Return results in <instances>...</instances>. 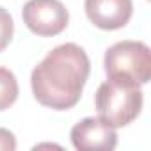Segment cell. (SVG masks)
I'll use <instances>...</instances> for the list:
<instances>
[{"mask_svg":"<svg viewBox=\"0 0 151 151\" xmlns=\"http://www.w3.org/2000/svg\"><path fill=\"white\" fill-rule=\"evenodd\" d=\"M91 71L84 48L66 43L53 48L32 71L34 98L50 109L68 110L78 103Z\"/></svg>","mask_w":151,"mask_h":151,"instance_id":"cell-1","label":"cell"},{"mask_svg":"<svg viewBox=\"0 0 151 151\" xmlns=\"http://www.w3.org/2000/svg\"><path fill=\"white\" fill-rule=\"evenodd\" d=\"M142 109L140 86L109 78L96 91V110L101 121L112 128L130 124Z\"/></svg>","mask_w":151,"mask_h":151,"instance_id":"cell-2","label":"cell"},{"mask_svg":"<svg viewBox=\"0 0 151 151\" xmlns=\"http://www.w3.org/2000/svg\"><path fill=\"white\" fill-rule=\"evenodd\" d=\"M109 78L144 86L151 77V52L142 41H119L105 53Z\"/></svg>","mask_w":151,"mask_h":151,"instance_id":"cell-3","label":"cell"},{"mask_svg":"<svg viewBox=\"0 0 151 151\" xmlns=\"http://www.w3.org/2000/svg\"><path fill=\"white\" fill-rule=\"evenodd\" d=\"M22 16L29 30L43 37L60 34L69 22L68 9L60 0H29Z\"/></svg>","mask_w":151,"mask_h":151,"instance_id":"cell-4","label":"cell"},{"mask_svg":"<svg viewBox=\"0 0 151 151\" xmlns=\"http://www.w3.org/2000/svg\"><path fill=\"white\" fill-rule=\"evenodd\" d=\"M71 142L80 151H110L117 146V133L100 117H86L71 128Z\"/></svg>","mask_w":151,"mask_h":151,"instance_id":"cell-5","label":"cell"},{"mask_svg":"<svg viewBox=\"0 0 151 151\" xmlns=\"http://www.w3.org/2000/svg\"><path fill=\"white\" fill-rule=\"evenodd\" d=\"M87 18L103 30L124 27L133 13L132 0H86Z\"/></svg>","mask_w":151,"mask_h":151,"instance_id":"cell-6","label":"cell"},{"mask_svg":"<svg viewBox=\"0 0 151 151\" xmlns=\"http://www.w3.org/2000/svg\"><path fill=\"white\" fill-rule=\"evenodd\" d=\"M18 98V80L14 73L0 66V110L9 109Z\"/></svg>","mask_w":151,"mask_h":151,"instance_id":"cell-7","label":"cell"},{"mask_svg":"<svg viewBox=\"0 0 151 151\" xmlns=\"http://www.w3.org/2000/svg\"><path fill=\"white\" fill-rule=\"evenodd\" d=\"M13 34H14L13 18L4 7H0V52L9 45V41L13 39Z\"/></svg>","mask_w":151,"mask_h":151,"instance_id":"cell-8","label":"cell"},{"mask_svg":"<svg viewBox=\"0 0 151 151\" xmlns=\"http://www.w3.org/2000/svg\"><path fill=\"white\" fill-rule=\"evenodd\" d=\"M14 149H16L14 135L6 128H0V151H14Z\"/></svg>","mask_w":151,"mask_h":151,"instance_id":"cell-9","label":"cell"}]
</instances>
